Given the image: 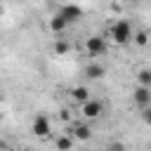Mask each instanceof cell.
Wrapping results in <instances>:
<instances>
[{
	"mask_svg": "<svg viewBox=\"0 0 151 151\" xmlns=\"http://www.w3.org/2000/svg\"><path fill=\"white\" fill-rule=\"evenodd\" d=\"M73 144H76L73 137H57V139H54V146H57V149H71Z\"/></svg>",
	"mask_w": 151,
	"mask_h": 151,
	"instance_id": "7c38bea8",
	"label": "cell"
},
{
	"mask_svg": "<svg viewBox=\"0 0 151 151\" xmlns=\"http://www.w3.org/2000/svg\"><path fill=\"white\" fill-rule=\"evenodd\" d=\"M104 113V104L99 101V99H85L83 101V116L87 118V120H92V118H99Z\"/></svg>",
	"mask_w": 151,
	"mask_h": 151,
	"instance_id": "7a4b0ae2",
	"label": "cell"
},
{
	"mask_svg": "<svg viewBox=\"0 0 151 151\" xmlns=\"http://www.w3.org/2000/svg\"><path fill=\"white\" fill-rule=\"evenodd\" d=\"M142 120H144V123H146V125H151V104H149V106H144V109H142Z\"/></svg>",
	"mask_w": 151,
	"mask_h": 151,
	"instance_id": "9a60e30c",
	"label": "cell"
},
{
	"mask_svg": "<svg viewBox=\"0 0 151 151\" xmlns=\"http://www.w3.org/2000/svg\"><path fill=\"white\" fill-rule=\"evenodd\" d=\"M0 101H2V94H0Z\"/></svg>",
	"mask_w": 151,
	"mask_h": 151,
	"instance_id": "e0dca14e",
	"label": "cell"
},
{
	"mask_svg": "<svg viewBox=\"0 0 151 151\" xmlns=\"http://www.w3.org/2000/svg\"><path fill=\"white\" fill-rule=\"evenodd\" d=\"M59 14H61V17H64L68 24H76V21L83 17V9H80L78 5H64V7L59 9Z\"/></svg>",
	"mask_w": 151,
	"mask_h": 151,
	"instance_id": "8992f818",
	"label": "cell"
},
{
	"mask_svg": "<svg viewBox=\"0 0 151 151\" xmlns=\"http://www.w3.org/2000/svg\"><path fill=\"white\" fill-rule=\"evenodd\" d=\"M92 134V130L85 125V123H71V137L78 139V142H87Z\"/></svg>",
	"mask_w": 151,
	"mask_h": 151,
	"instance_id": "52a82bcc",
	"label": "cell"
},
{
	"mask_svg": "<svg viewBox=\"0 0 151 151\" xmlns=\"http://www.w3.org/2000/svg\"><path fill=\"white\" fill-rule=\"evenodd\" d=\"M71 47H68V42L66 40H57L54 42V52H57V57H61V54H66Z\"/></svg>",
	"mask_w": 151,
	"mask_h": 151,
	"instance_id": "5bb4252c",
	"label": "cell"
},
{
	"mask_svg": "<svg viewBox=\"0 0 151 151\" xmlns=\"http://www.w3.org/2000/svg\"><path fill=\"white\" fill-rule=\"evenodd\" d=\"M85 50H87V54H90V57H99V54H104V52H106V40H104L101 35L87 38V40H85Z\"/></svg>",
	"mask_w": 151,
	"mask_h": 151,
	"instance_id": "277c9868",
	"label": "cell"
},
{
	"mask_svg": "<svg viewBox=\"0 0 151 151\" xmlns=\"http://www.w3.org/2000/svg\"><path fill=\"white\" fill-rule=\"evenodd\" d=\"M132 101H134L139 109L149 106V104H151V87H149V85H137V87L132 90Z\"/></svg>",
	"mask_w": 151,
	"mask_h": 151,
	"instance_id": "3957f363",
	"label": "cell"
},
{
	"mask_svg": "<svg viewBox=\"0 0 151 151\" xmlns=\"http://www.w3.org/2000/svg\"><path fill=\"white\" fill-rule=\"evenodd\" d=\"M66 26H68V21H66V19H64L61 14H54V17L50 19V28H52L54 33H61V31H64Z\"/></svg>",
	"mask_w": 151,
	"mask_h": 151,
	"instance_id": "9c48e42d",
	"label": "cell"
},
{
	"mask_svg": "<svg viewBox=\"0 0 151 151\" xmlns=\"http://www.w3.org/2000/svg\"><path fill=\"white\" fill-rule=\"evenodd\" d=\"M132 26L125 21V19H118L113 26H111V38H113V42L116 45H127L130 40H132Z\"/></svg>",
	"mask_w": 151,
	"mask_h": 151,
	"instance_id": "6da1fadb",
	"label": "cell"
},
{
	"mask_svg": "<svg viewBox=\"0 0 151 151\" xmlns=\"http://www.w3.org/2000/svg\"><path fill=\"white\" fill-rule=\"evenodd\" d=\"M132 42L139 45V47H144V45L149 42V33H146V31H134V33H132Z\"/></svg>",
	"mask_w": 151,
	"mask_h": 151,
	"instance_id": "8fae6325",
	"label": "cell"
},
{
	"mask_svg": "<svg viewBox=\"0 0 151 151\" xmlns=\"http://www.w3.org/2000/svg\"><path fill=\"white\" fill-rule=\"evenodd\" d=\"M85 78H90V80H99V78H104V73H106V68L101 66V64H97V61H90L87 66H85Z\"/></svg>",
	"mask_w": 151,
	"mask_h": 151,
	"instance_id": "ba28073f",
	"label": "cell"
},
{
	"mask_svg": "<svg viewBox=\"0 0 151 151\" xmlns=\"http://www.w3.org/2000/svg\"><path fill=\"white\" fill-rule=\"evenodd\" d=\"M33 132H35L38 137H50V134H52L50 118H47V116H42V113H38V116L33 118Z\"/></svg>",
	"mask_w": 151,
	"mask_h": 151,
	"instance_id": "5b68a950",
	"label": "cell"
},
{
	"mask_svg": "<svg viewBox=\"0 0 151 151\" xmlns=\"http://www.w3.org/2000/svg\"><path fill=\"white\" fill-rule=\"evenodd\" d=\"M71 99L83 104L85 99H90V90H87V87H83V85H78V87H73V90H71Z\"/></svg>",
	"mask_w": 151,
	"mask_h": 151,
	"instance_id": "30bf717a",
	"label": "cell"
},
{
	"mask_svg": "<svg viewBox=\"0 0 151 151\" xmlns=\"http://www.w3.org/2000/svg\"><path fill=\"white\" fill-rule=\"evenodd\" d=\"M137 83H139V85H149V87H151V68H142V71L137 73Z\"/></svg>",
	"mask_w": 151,
	"mask_h": 151,
	"instance_id": "4fadbf2b",
	"label": "cell"
},
{
	"mask_svg": "<svg viewBox=\"0 0 151 151\" xmlns=\"http://www.w3.org/2000/svg\"><path fill=\"white\" fill-rule=\"evenodd\" d=\"M132 2H142V0H132Z\"/></svg>",
	"mask_w": 151,
	"mask_h": 151,
	"instance_id": "2e32d148",
	"label": "cell"
}]
</instances>
